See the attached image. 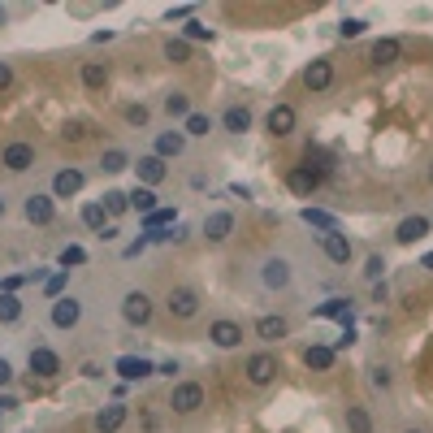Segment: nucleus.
I'll use <instances>...</instances> for the list:
<instances>
[{
	"label": "nucleus",
	"mask_w": 433,
	"mask_h": 433,
	"mask_svg": "<svg viewBox=\"0 0 433 433\" xmlns=\"http://www.w3.org/2000/svg\"><path fill=\"white\" fill-rule=\"evenodd\" d=\"M122 316H126V325H147L152 320V295L147 291H130L122 299Z\"/></svg>",
	"instance_id": "obj_5"
},
{
	"label": "nucleus",
	"mask_w": 433,
	"mask_h": 433,
	"mask_svg": "<svg viewBox=\"0 0 433 433\" xmlns=\"http://www.w3.org/2000/svg\"><path fill=\"white\" fill-rule=\"evenodd\" d=\"M0 26H5V9H0Z\"/></svg>",
	"instance_id": "obj_53"
},
{
	"label": "nucleus",
	"mask_w": 433,
	"mask_h": 433,
	"mask_svg": "<svg viewBox=\"0 0 433 433\" xmlns=\"http://www.w3.org/2000/svg\"><path fill=\"white\" fill-rule=\"evenodd\" d=\"M420 268H429V273H433V251H424V256H420Z\"/></svg>",
	"instance_id": "obj_51"
},
{
	"label": "nucleus",
	"mask_w": 433,
	"mask_h": 433,
	"mask_svg": "<svg viewBox=\"0 0 433 433\" xmlns=\"http://www.w3.org/2000/svg\"><path fill=\"white\" fill-rule=\"evenodd\" d=\"M182 35H187V43H212V26H204L199 18H187Z\"/></svg>",
	"instance_id": "obj_36"
},
{
	"label": "nucleus",
	"mask_w": 433,
	"mask_h": 433,
	"mask_svg": "<svg viewBox=\"0 0 433 433\" xmlns=\"http://www.w3.org/2000/svg\"><path fill=\"white\" fill-rule=\"evenodd\" d=\"M126 165H130V156H126L122 147H108V152L100 156V169H104V174H122Z\"/></svg>",
	"instance_id": "obj_33"
},
{
	"label": "nucleus",
	"mask_w": 433,
	"mask_h": 433,
	"mask_svg": "<svg viewBox=\"0 0 433 433\" xmlns=\"http://www.w3.org/2000/svg\"><path fill=\"white\" fill-rule=\"evenodd\" d=\"M9 382H14V364L0 360V386H9Z\"/></svg>",
	"instance_id": "obj_48"
},
{
	"label": "nucleus",
	"mask_w": 433,
	"mask_h": 433,
	"mask_svg": "<svg viewBox=\"0 0 433 433\" xmlns=\"http://www.w3.org/2000/svg\"><path fill=\"white\" fill-rule=\"evenodd\" d=\"M0 165H5L9 174H26V169L35 165V147H31V143H9L5 156H0Z\"/></svg>",
	"instance_id": "obj_9"
},
{
	"label": "nucleus",
	"mask_w": 433,
	"mask_h": 433,
	"mask_svg": "<svg viewBox=\"0 0 433 433\" xmlns=\"http://www.w3.org/2000/svg\"><path fill=\"white\" fill-rule=\"evenodd\" d=\"M264 126H268L273 139H286L295 130V108L291 104H273V108H268V118H264Z\"/></svg>",
	"instance_id": "obj_10"
},
{
	"label": "nucleus",
	"mask_w": 433,
	"mask_h": 433,
	"mask_svg": "<svg viewBox=\"0 0 433 433\" xmlns=\"http://www.w3.org/2000/svg\"><path fill=\"white\" fill-rule=\"evenodd\" d=\"M212 130V118L208 113H191L187 122H182V135H208Z\"/></svg>",
	"instance_id": "obj_41"
},
{
	"label": "nucleus",
	"mask_w": 433,
	"mask_h": 433,
	"mask_svg": "<svg viewBox=\"0 0 433 433\" xmlns=\"http://www.w3.org/2000/svg\"><path fill=\"white\" fill-rule=\"evenodd\" d=\"M334 360H338V355H334V347H325V343H312V347L303 351V364H308L312 372H330V368H334Z\"/></svg>",
	"instance_id": "obj_21"
},
{
	"label": "nucleus",
	"mask_w": 433,
	"mask_h": 433,
	"mask_svg": "<svg viewBox=\"0 0 433 433\" xmlns=\"http://www.w3.org/2000/svg\"><path fill=\"white\" fill-rule=\"evenodd\" d=\"M126 208H130L126 191H104V212H108V216H118V212H126Z\"/></svg>",
	"instance_id": "obj_40"
},
{
	"label": "nucleus",
	"mask_w": 433,
	"mask_h": 433,
	"mask_svg": "<svg viewBox=\"0 0 433 433\" xmlns=\"http://www.w3.org/2000/svg\"><path fill=\"white\" fill-rule=\"evenodd\" d=\"M57 264H61V268H74V264H87V251L70 243V247H61V256H57Z\"/></svg>",
	"instance_id": "obj_42"
},
{
	"label": "nucleus",
	"mask_w": 433,
	"mask_h": 433,
	"mask_svg": "<svg viewBox=\"0 0 433 433\" xmlns=\"http://www.w3.org/2000/svg\"><path fill=\"white\" fill-rule=\"evenodd\" d=\"M0 216H5V199H0Z\"/></svg>",
	"instance_id": "obj_52"
},
{
	"label": "nucleus",
	"mask_w": 433,
	"mask_h": 433,
	"mask_svg": "<svg viewBox=\"0 0 433 433\" xmlns=\"http://www.w3.org/2000/svg\"><path fill=\"white\" fill-rule=\"evenodd\" d=\"M66 282H70V268H57V273H52V278L43 282V295H48V299H61Z\"/></svg>",
	"instance_id": "obj_39"
},
{
	"label": "nucleus",
	"mask_w": 433,
	"mask_h": 433,
	"mask_svg": "<svg viewBox=\"0 0 433 433\" xmlns=\"http://www.w3.org/2000/svg\"><path fill=\"white\" fill-rule=\"evenodd\" d=\"M429 182H433V169H429Z\"/></svg>",
	"instance_id": "obj_55"
},
{
	"label": "nucleus",
	"mask_w": 433,
	"mask_h": 433,
	"mask_svg": "<svg viewBox=\"0 0 433 433\" xmlns=\"http://www.w3.org/2000/svg\"><path fill=\"white\" fill-rule=\"evenodd\" d=\"M165 226H169V230L178 226V208H156V212L143 216V230H147V234H160Z\"/></svg>",
	"instance_id": "obj_26"
},
{
	"label": "nucleus",
	"mask_w": 433,
	"mask_h": 433,
	"mask_svg": "<svg viewBox=\"0 0 433 433\" xmlns=\"http://www.w3.org/2000/svg\"><path fill=\"white\" fill-rule=\"evenodd\" d=\"M347 429H351V433H372V416H368V407L351 403V407H347Z\"/></svg>",
	"instance_id": "obj_32"
},
{
	"label": "nucleus",
	"mask_w": 433,
	"mask_h": 433,
	"mask_svg": "<svg viewBox=\"0 0 433 433\" xmlns=\"http://www.w3.org/2000/svg\"><path fill=\"white\" fill-rule=\"evenodd\" d=\"M147 118H152V113H147L143 104H130V108H126V122H130V126H147Z\"/></svg>",
	"instance_id": "obj_44"
},
{
	"label": "nucleus",
	"mask_w": 433,
	"mask_h": 433,
	"mask_svg": "<svg viewBox=\"0 0 433 433\" xmlns=\"http://www.w3.org/2000/svg\"><path fill=\"white\" fill-rule=\"evenodd\" d=\"M147 243H152V239H135V243H130V247H126V256H139V251H143V247H147Z\"/></svg>",
	"instance_id": "obj_50"
},
{
	"label": "nucleus",
	"mask_w": 433,
	"mask_h": 433,
	"mask_svg": "<svg viewBox=\"0 0 433 433\" xmlns=\"http://www.w3.org/2000/svg\"><path fill=\"white\" fill-rule=\"evenodd\" d=\"M126 199H130V208H135L139 216H147V212H156V208H160V204H156V191H152V187H135V191H130Z\"/></svg>",
	"instance_id": "obj_29"
},
{
	"label": "nucleus",
	"mask_w": 433,
	"mask_h": 433,
	"mask_svg": "<svg viewBox=\"0 0 433 433\" xmlns=\"http://www.w3.org/2000/svg\"><path fill=\"white\" fill-rule=\"evenodd\" d=\"M291 334V320L286 316H260L256 320V338H264V343H282Z\"/></svg>",
	"instance_id": "obj_16"
},
{
	"label": "nucleus",
	"mask_w": 433,
	"mask_h": 433,
	"mask_svg": "<svg viewBox=\"0 0 433 433\" xmlns=\"http://www.w3.org/2000/svg\"><path fill=\"white\" fill-rule=\"evenodd\" d=\"M260 282H264L268 291H286V286H291V260H286V256H268L264 268H260Z\"/></svg>",
	"instance_id": "obj_3"
},
{
	"label": "nucleus",
	"mask_w": 433,
	"mask_h": 433,
	"mask_svg": "<svg viewBox=\"0 0 433 433\" xmlns=\"http://www.w3.org/2000/svg\"><path fill=\"white\" fill-rule=\"evenodd\" d=\"M22 316V299L18 295H0V325H14Z\"/></svg>",
	"instance_id": "obj_37"
},
{
	"label": "nucleus",
	"mask_w": 433,
	"mask_h": 433,
	"mask_svg": "<svg viewBox=\"0 0 433 433\" xmlns=\"http://www.w3.org/2000/svg\"><path fill=\"white\" fill-rule=\"evenodd\" d=\"M165 61L187 66V61H191V43H187V39H169V43H165Z\"/></svg>",
	"instance_id": "obj_38"
},
{
	"label": "nucleus",
	"mask_w": 433,
	"mask_h": 433,
	"mask_svg": "<svg viewBox=\"0 0 433 433\" xmlns=\"http://www.w3.org/2000/svg\"><path fill=\"white\" fill-rule=\"evenodd\" d=\"M403 433H420V429H403Z\"/></svg>",
	"instance_id": "obj_54"
},
{
	"label": "nucleus",
	"mask_w": 433,
	"mask_h": 433,
	"mask_svg": "<svg viewBox=\"0 0 433 433\" xmlns=\"http://www.w3.org/2000/svg\"><path fill=\"white\" fill-rule=\"evenodd\" d=\"M113 368L122 372V382H143V377H152V372H156V364H152V360H143V355H122Z\"/></svg>",
	"instance_id": "obj_14"
},
{
	"label": "nucleus",
	"mask_w": 433,
	"mask_h": 433,
	"mask_svg": "<svg viewBox=\"0 0 433 433\" xmlns=\"http://www.w3.org/2000/svg\"><path fill=\"white\" fill-rule=\"evenodd\" d=\"M83 135H87V126H83V122H66V130H61V139H70V143H78Z\"/></svg>",
	"instance_id": "obj_46"
},
{
	"label": "nucleus",
	"mask_w": 433,
	"mask_h": 433,
	"mask_svg": "<svg viewBox=\"0 0 433 433\" xmlns=\"http://www.w3.org/2000/svg\"><path fill=\"white\" fill-rule=\"evenodd\" d=\"M221 126H226L230 135H243V130H251V108H243V104H230L226 113H221Z\"/></svg>",
	"instance_id": "obj_24"
},
{
	"label": "nucleus",
	"mask_w": 433,
	"mask_h": 433,
	"mask_svg": "<svg viewBox=\"0 0 433 433\" xmlns=\"http://www.w3.org/2000/svg\"><path fill=\"white\" fill-rule=\"evenodd\" d=\"M208 338H212V347L230 351V347H239V343H243V330H239L234 320H212V325H208Z\"/></svg>",
	"instance_id": "obj_11"
},
{
	"label": "nucleus",
	"mask_w": 433,
	"mask_h": 433,
	"mask_svg": "<svg viewBox=\"0 0 433 433\" xmlns=\"http://www.w3.org/2000/svg\"><path fill=\"white\" fill-rule=\"evenodd\" d=\"M78 320H83V303H78L74 295L52 299V325H57V330H74Z\"/></svg>",
	"instance_id": "obj_6"
},
{
	"label": "nucleus",
	"mask_w": 433,
	"mask_h": 433,
	"mask_svg": "<svg viewBox=\"0 0 433 433\" xmlns=\"http://www.w3.org/2000/svg\"><path fill=\"white\" fill-rule=\"evenodd\" d=\"M286 187H291L295 195H312V191L320 187V174H312L308 165H295V169L286 174Z\"/></svg>",
	"instance_id": "obj_22"
},
{
	"label": "nucleus",
	"mask_w": 433,
	"mask_h": 433,
	"mask_svg": "<svg viewBox=\"0 0 433 433\" xmlns=\"http://www.w3.org/2000/svg\"><path fill=\"white\" fill-rule=\"evenodd\" d=\"M364 26H368L364 18H343V26H338V35H343V39H355V35H364Z\"/></svg>",
	"instance_id": "obj_43"
},
{
	"label": "nucleus",
	"mask_w": 433,
	"mask_h": 433,
	"mask_svg": "<svg viewBox=\"0 0 433 433\" xmlns=\"http://www.w3.org/2000/svg\"><path fill=\"white\" fill-rule=\"evenodd\" d=\"M429 234V216H403V221H399V230H395V243H403V247H412V243H420Z\"/></svg>",
	"instance_id": "obj_13"
},
{
	"label": "nucleus",
	"mask_w": 433,
	"mask_h": 433,
	"mask_svg": "<svg viewBox=\"0 0 433 433\" xmlns=\"http://www.w3.org/2000/svg\"><path fill=\"white\" fill-rule=\"evenodd\" d=\"M78 191H83V174L78 169H61L57 178H52V195H57V199H70Z\"/></svg>",
	"instance_id": "obj_23"
},
{
	"label": "nucleus",
	"mask_w": 433,
	"mask_h": 433,
	"mask_svg": "<svg viewBox=\"0 0 433 433\" xmlns=\"http://www.w3.org/2000/svg\"><path fill=\"white\" fill-rule=\"evenodd\" d=\"M303 160H308V169H312V174H320V178H325V174H330V169H334V156H330V152H325V147H316V143H308V152H303Z\"/></svg>",
	"instance_id": "obj_27"
},
{
	"label": "nucleus",
	"mask_w": 433,
	"mask_h": 433,
	"mask_svg": "<svg viewBox=\"0 0 433 433\" xmlns=\"http://www.w3.org/2000/svg\"><path fill=\"white\" fill-rule=\"evenodd\" d=\"M83 226H87V230H104V226H108L104 204H83Z\"/></svg>",
	"instance_id": "obj_35"
},
{
	"label": "nucleus",
	"mask_w": 433,
	"mask_h": 433,
	"mask_svg": "<svg viewBox=\"0 0 433 433\" xmlns=\"http://www.w3.org/2000/svg\"><path fill=\"white\" fill-rule=\"evenodd\" d=\"M390 382H395L390 368H372V386H377V390H390Z\"/></svg>",
	"instance_id": "obj_47"
},
{
	"label": "nucleus",
	"mask_w": 433,
	"mask_h": 433,
	"mask_svg": "<svg viewBox=\"0 0 433 433\" xmlns=\"http://www.w3.org/2000/svg\"><path fill=\"white\" fill-rule=\"evenodd\" d=\"M169 407H174L178 416L199 412V407H204V386H199V382H178L174 395H169Z\"/></svg>",
	"instance_id": "obj_1"
},
{
	"label": "nucleus",
	"mask_w": 433,
	"mask_h": 433,
	"mask_svg": "<svg viewBox=\"0 0 433 433\" xmlns=\"http://www.w3.org/2000/svg\"><path fill=\"white\" fill-rule=\"evenodd\" d=\"M320 251L330 256L334 264H351V251H355V247H351V239H347L343 230H330V234H320Z\"/></svg>",
	"instance_id": "obj_8"
},
{
	"label": "nucleus",
	"mask_w": 433,
	"mask_h": 433,
	"mask_svg": "<svg viewBox=\"0 0 433 433\" xmlns=\"http://www.w3.org/2000/svg\"><path fill=\"white\" fill-rule=\"evenodd\" d=\"M316 316H330V320H343V330L351 325V299H325L316 308Z\"/></svg>",
	"instance_id": "obj_28"
},
{
	"label": "nucleus",
	"mask_w": 433,
	"mask_h": 433,
	"mask_svg": "<svg viewBox=\"0 0 433 433\" xmlns=\"http://www.w3.org/2000/svg\"><path fill=\"white\" fill-rule=\"evenodd\" d=\"M9 83H14V70H9V66H5V61H0V91H5V87H9Z\"/></svg>",
	"instance_id": "obj_49"
},
{
	"label": "nucleus",
	"mask_w": 433,
	"mask_h": 433,
	"mask_svg": "<svg viewBox=\"0 0 433 433\" xmlns=\"http://www.w3.org/2000/svg\"><path fill=\"white\" fill-rule=\"evenodd\" d=\"M126 424V403H108V407H100V416H95V433H118Z\"/></svg>",
	"instance_id": "obj_20"
},
{
	"label": "nucleus",
	"mask_w": 433,
	"mask_h": 433,
	"mask_svg": "<svg viewBox=\"0 0 433 433\" xmlns=\"http://www.w3.org/2000/svg\"><path fill=\"white\" fill-rule=\"evenodd\" d=\"M303 83H308V91H330V83H334V66L330 61H312L308 70H303Z\"/></svg>",
	"instance_id": "obj_17"
},
{
	"label": "nucleus",
	"mask_w": 433,
	"mask_h": 433,
	"mask_svg": "<svg viewBox=\"0 0 433 433\" xmlns=\"http://www.w3.org/2000/svg\"><path fill=\"white\" fill-rule=\"evenodd\" d=\"M230 234H234V212L221 208V212H208V216H204V239H208V243H226Z\"/></svg>",
	"instance_id": "obj_7"
},
{
	"label": "nucleus",
	"mask_w": 433,
	"mask_h": 433,
	"mask_svg": "<svg viewBox=\"0 0 433 433\" xmlns=\"http://www.w3.org/2000/svg\"><path fill=\"white\" fill-rule=\"evenodd\" d=\"M182 147H187V135H182V130H165V135H156V156H160V160L182 156Z\"/></svg>",
	"instance_id": "obj_25"
},
{
	"label": "nucleus",
	"mask_w": 433,
	"mask_h": 433,
	"mask_svg": "<svg viewBox=\"0 0 433 433\" xmlns=\"http://www.w3.org/2000/svg\"><path fill=\"white\" fill-rule=\"evenodd\" d=\"M135 174H139V182H143V187H156V182H165V174H169V169H165V160H160V156L152 152V156H139V160H135Z\"/></svg>",
	"instance_id": "obj_12"
},
{
	"label": "nucleus",
	"mask_w": 433,
	"mask_h": 433,
	"mask_svg": "<svg viewBox=\"0 0 433 433\" xmlns=\"http://www.w3.org/2000/svg\"><path fill=\"white\" fill-rule=\"evenodd\" d=\"M303 221H308V226H316L320 234L338 230V216H334V212H325V208H303Z\"/></svg>",
	"instance_id": "obj_30"
},
{
	"label": "nucleus",
	"mask_w": 433,
	"mask_h": 433,
	"mask_svg": "<svg viewBox=\"0 0 433 433\" xmlns=\"http://www.w3.org/2000/svg\"><path fill=\"white\" fill-rule=\"evenodd\" d=\"M382 273H386V260H382V256H368V264H364V278H372V282H377Z\"/></svg>",
	"instance_id": "obj_45"
},
{
	"label": "nucleus",
	"mask_w": 433,
	"mask_h": 433,
	"mask_svg": "<svg viewBox=\"0 0 433 433\" xmlns=\"http://www.w3.org/2000/svg\"><path fill=\"white\" fill-rule=\"evenodd\" d=\"M83 87H87V91H100V87H108V66H100V61H87V66H83Z\"/></svg>",
	"instance_id": "obj_31"
},
{
	"label": "nucleus",
	"mask_w": 433,
	"mask_h": 433,
	"mask_svg": "<svg viewBox=\"0 0 433 433\" xmlns=\"http://www.w3.org/2000/svg\"><path fill=\"white\" fill-rule=\"evenodd\" d=\"M247 382L251 386H268V382H273V377H278V360L273 355H268V351H256L251 360H247Z\"/></svg>",
	"instance_id": "obj_4"
},
{
	"label": "nucleus",
	"mask_w": 433,
	"mask_h": 433,
	"mask_svg": "<svg viewBox=\"0 0 433 433\" xmlns=\"http://www.w3.org/2000/svg\"><path fill=\"white\" fill-rule=\"evenodd\" d=\"M165 308H169V316H174V320H191V316L199 312V295H195L191 286H174V291H169V299H165Z\"/></svg>",
	"instance_id": "obj_2"
},
{
	"label": "nucleus",
	"mask_w": 433,
	"mask_h": 433,
	"mask_svg": "<svg viewBox=\"0 0 433 433\" xmlns=\"http://www.w3.org/2000/svg\"><path fill=\"white\" fill-rule=\"evenodd\" d=\"M165 113L169 118H191V95L187 91H169L165 95Z\"/></svg>",
	"instance_id": "obj_34"
},
{
	"label": "nucleus",
	"mask_w": 433,
	"mask_h": 433,
	"mask_svg": "<svg viewBox=\"0 0 433 433\" xmlns=\"http://www.w3.org/2000/svg\"><path fill=\"white\" fill-rule=\"evenodd\" d=\"M399 57H403V43H399V39H377V43L368 48V61H372V66H395Z\"/></svg>",
	"instance_id": "obj_19"
},
{
	"label": "nucleus",
	"mask_w": 433,
	"mask_h": 433,
	"mask_svg": "<svg viewBox=\"0 0 433 433\" xmlns=\"http://www.w3.org/2000/svg\"><path fill=\"white\" fill-rule=\"evenodd\" d=\"M22 212H26V221H31V226H48L57 208H52V199H48V195H26Z\"/></svg>",
	"instance_id": "obj_18"
},
{
	"label": "nucleus",
	"mask_w": 433,
	"mask_h": 433,
	"mask_svg": "<svg viewBox=\"0 0 433 433\" xmlns=\"http://www.w3.org/2000/svg\"><path fill=\"white\" fill-rule=\"evenodd\" d=\"M31 372L35 377H57L61 372V360H57V351H48V347H31Z\"/></svg>",
	"instance_id": "obj_15"
}]
</instances>
